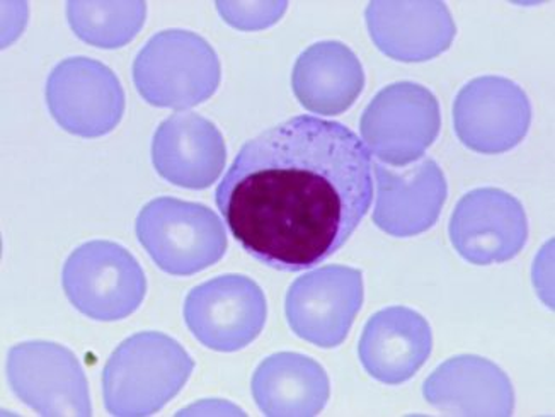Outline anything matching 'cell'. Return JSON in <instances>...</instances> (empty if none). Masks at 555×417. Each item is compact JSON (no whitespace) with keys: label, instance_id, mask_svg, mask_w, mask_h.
I'll return each mask as SVG.
<instances>
[{"label":"cell","instance_id":"obj_4","mask_svg":"<svg viewBox=\"0 0 555 417\" xmlns=\"http://www.w3.org/2000/svg\"><path fill=\"white\" fill-rule=\"evenodd\" d=\"M137 237L152 261L175 276H191L219 262L227 232L219 214L199 203L155 198L140 210Z\"/></svg>","mask_w":555,"mask_h":417},{"label":"cell","instance_id":"obj_16","mask_svg":"<svg viewBox=\"0 0 555 417\" xmlns=\"http://www.w3.org/2000/svg\"><path fill=\"white\" fill-rule=\"evenodd\" d=\"M426 402L450 416L509 417L515 390L496 363L462 354L441 363L423 386Z\"/></svg>","mask_w":555,"mask_h":417},{"label":"cell","instance_id":"obj_6","mask_svg":"<svg viewBox=\"0 0 555 417\" xmlns=\"http://www.w3.org/2000/svg\"><path fill=\"white\" fill-rule=\"evenodd\" d=\"M441 128L437 95L416 82L382 89L361 115L360 133L370 154L392 167L417 162Z\"/></svg>","mask_w":555,"mask_h":417},{"label":"cell","instance_id":"obj_21","mask_svg":"<svg viewBox=\"0 0 555 417\" xmlns=\"http://www.w3.org/2000/svg\"><path fill=\"white\" fill-rule=\"evenodd\" d=\"M220 17L241 31H259L282 19L288 2L285 0H219L215 4Z\"/></svg>","mask_w":555,"mask_h":417},{"label":"cell","instance_id":"obj_17","mask_svg":"<svg viewBox=\"0 0 555 417\" xmlns=\"http://www.w3.org/2000/svg\"><path fill=\"white\" fill-rule=\"evenodd\" d=\"M433 334L428 321L408 307H389L366 322L358 356L366 374L387 386L411 380L428 362Z\"/></svg>","mask_w":555,"mask_h":417},{"label":"cell","instance_id":"obj_15","mask_svg":"<svg viewBox=\"0 0 555 417\" xmlns=\"http://www.w3.org/2000/svg\"><path fill=\"white\" fill-rule=\"evenodd\" d=\"M227 162L222 133L207 118L181 112L164 119L152 139V164L160 178L186 190H207Z\"/></svg>","mask_w":555,"mask_h":417},{"label":"cell","instance_id":"obj_12","mask_svg":"<svg viewBox=\"0 0 555 417\" xmlns=\"http://www.w3.org/2000/svg\"><path fill=\"white\" fill-rule=\"evenodd\" d=\"M449 232L465 261L477 266L506 262L520 255L527 244V213L506 191L480 187L456 203Z\"/></svg>","mask_w":555,"mask_h":417},{"label":"cell","instance_id":"obj_13","mask_svg":"<svg viewBox=\"0 0 555 417\" xmlns=\"http://www.w3.org/2000/svg\"><path fill=\"white\" fill-rule=\"evenodd\" d=\"M365 19L375 47L405 64L441 55L456 35L452 12L440 0H373Z\"/></svg>","mask_w":555,"mask_h":417},{"label":"cell","instance_id":"obj_19","mask_svg":"<svg viewBox=\"0 0 555 417\" xmlns=\"http://www.w3.org/2000/svg\"><path fill=\"white\" fill-rule=\"evenodd\" d=\"M250 390L264 416L312 417L330 401L331 383L321 363L285 351L259 363Z\"/></svg>","mask_w":555,"mask_h":417},{"label":"cell","instance_id":"obj_1","mask_svg":"<svg viewBox=\"0 0 555 417\" xmlns=\"http://www.w3.org/2000/svg\"><path fill=\"white\" fill-rule=\"evenodd\" d=\"M215 203L247 255L273 270L318 266L373 203V160L346 125L298 115L247 140Z\"/></svg>","mask_w":555,"mask_h":417},{"label":"cell","instance_id":"obj_5","mask_svg":"<svg viewBox=\"0 0 555 417\" xmlns=\"http://www.w3.org/2000/svg\"><path fill=\"white\" fill-rule=\"evenodd\" d=\"M62 286L68 302L94 321L127 318L142 305L147 279L139 261L119 244L91 240L64 264Z\"/></svg>","mask_w":555,"mask_h":417},{"label":"cell","instance_id":"obj_9","mask_svg":"<svg viewBox=\"0 0 555 417\" xmlns=\"http://www.w3.org/2000/svg\"><path fill=\"white\" fill-rule=\"evenodd\" d=\"M47 104L65 131L98 139L115 130L124 118L125 91L107 65L88 56H72L48 77Z\"/></svg>","mask_w":555,"mask_h":417},{"label":"cell","instance_id":"obj_14","mask_svg":"<svg viewBox=\"0 0 555 417\" xmlns=\"http://www.w3.org/2000/svg\"><path fill=\"white\" fill-rule=\"evenodd\" d=\"M373 172L377 184L373 222L380 231L393 237H413L438 222L449 184L435 160H421L401 172L375 162Z\"/></svg>","mask_w":555,"mask_h":417},{"label":"cell","instance_id":"obj_22","mask_svg":"<svg viewBox=\"0 0 555 417\" xmlns=\"http://www.w3.org/2000/svg\"><path fill=\"white\" fill-rule=\"evenodd\" d=\"M4 8V29H2V47H8L23 31L28 19V5L24 2H2Z\"/></svg>","mask_w":555,"mask_h":417},{"label":"cell","instance_id":"obj_2","mask_svg":"<svg viewBox=\"0 0 555 417\" xmlns=\"http://www.w3.org/2000/svg\"><path fill=\"white\" fill-rule=\"evenodd\" d=\"M193 369V357L171 336L133 334L104 365V407L116 417L152 416L183 390Z\"/></svg>","mask_w":555,"mask_h":417},{"label":"cell","instance_id":"obj_11","mask_svg":"<svg viewBox=\"0 0 555 417\" xmlns=\"http://www.w3.org/2000/svg\"><path fill=\"white\" fill-rule=\"evenodd\" d=\"M532 123L527 92L498 76L465 83L453 103V127L465 147L479 154H503L520 145Z\"/></svg>","mask_w":555,"mask_h":417},{"label":"cell","instance_id":"obj_20","mask_svg":"<svg viewBox=\"0 0 555 417\" xmlns=\"http://www.w3.org/2000/svg\"><path fill=\"white\" fill-rule=\"evenodd\" d=\"M147 17L142 0H70L67 19L83 43L115 50L130 43Z\"/></svg>","mask_w":555,"mask_h":417},{"label":"cell","instance_id":"obj_23","mask_svg":"<svg viewBox=\"0 0 555 417\" xmlns=\"http://www.w3.org/2000/svg\"><path fill=\"white\" fill-rule=\"evenodd\" d=\"M246 416L241 407L225 401H202L179 411L178 416Z\"/></svg>","mask_w":555,"mask_h":417},{"label":"cell","instance_id":"obj_7","mask_svg":"<svg viewBox=\"0 0 555 417\" xmlns=\"http://www.w3.org/2000/svg\"><path fill=\"white\" fill-rule=\"evenodd\" d=\"M5 372L12 392L40 416H91L88 378L65 346L50 341L12 346Z\"/></svg>","mask_w":555,"mask_h":417},{"label":"cell","instance_id":"obj_8","mask_svg":"<svg viewBox=\"0 0 555 417\" xmlns=\"http://www.w3.org/2000/svg\"><path fill=\"white\" fill-rule=\"evenodd\" d=\"M268 317L267 297L255 279L223 274L188 294L184 321L203 346L220 353L243 350L258 338Z\"/></svg>","mask_w":555,"mask_h":417},{"label":"cell","instance_id":"obj_10","mask_svg":"<svg viewBox=\"0 0 555 417\" xmlns=\"http://www.w3.org/2000/svg\"><path fill=\"white\" fill-rule=\"evenodd\" d=\"M361 305V271L331 264L292 283L286 294L285 314L298 338L330 350L343 344Z\"/></svg>","mask_w":555,"mask_h":417},{"label":"cell","instance_id":"obj_3","mask_svg":"<svg viewBox=\"0 0 555 417\" xmlns=\"http://www.w3.org/2000/svg\"><path fill=\"white\" fill-rule=\"evenodd\" d=\"M222 67L203 36L166 29L152 36L133 62V82L152 106L190 109L219 89Z\"/></svg>","mask_w":555,"mask_h":417},{"label":"cell","instance_id":"obj_18","mask_svg":"<svg viewBox=\"0 0 555 417\" xmlns=\"http://www.w3.org/2000/svg\"><path fill=\"white\" fill-rule=\"evenodd\" d=\"M292 88L309 112L341 115L365 88V71L353 50L341 41H319L295 62Z\"/></svg>","mask_w":555,"mask_h":417}]
</instances>
